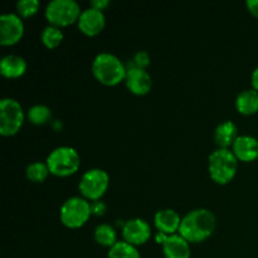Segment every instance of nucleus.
I'll return each mask as SVG.
<instances>
[{
	"mask_svg": "<svg viewBox=\"0 0 258 258\" xmlns=\"http://www.w3.org/2000/svg\"><path fill=\"white\" fill-rule=\"evenodd\" d=\"M216 228V216L208 209L191 211L181 219L180 236L189 243H198L208 238Z\"/></svg>",
	"mask_w": 258,
	"mask_h": 258,
	"instance_id": "obj_1",
	"label": "nucleus"
},
{
	"mask_svg": "<svg viewBox=\"0 0 258 258\" xmlns=\"http://www.w3.org/2000/svg\"><path fill=\"white\" fill-rule=\"evenodd\" d=\"M92 72L101 83L115 86L126 80L127 68L116 55L111 53H101L93 60Z\"/></svg>",
	"mask_w": 258,
	"mask_h": 258,
	"instance_id": "obj_2",
	"label": "nucleus"
},
{
	"mask_svg": "<svg viewBox=\"0 0 258 258\" xmlns=\"http://www.w3.org/2000/svg\"><path fill=\"white\" fill-rule=\"evenodd\" d=\"M237 165L236 155L229 149H218L209 155V174L218 184L229 183L236 175Z\"/></svg>",
	"mask_w": 258,
	"mask_h": 258,
	"instance_id": "obj_3",
	"label": "nucleus"
},
{
	"mask_svg": "<svg viewBox=\"0 0 258 258\" xmlns=\"http://www.w3.org/2000/svg\"><path fill=\"white\" fill-rule=\"evenodd\" d=\"M49 173L57 176H68L75 174L80 168V155L70 146L54 149L47 159Z\"/></svg>",
	"mask_w": 258,
	"mask_h": 258,
	"instance_id": "obj_4",
	"label": "nucleus"
},
{
	"mask_svg": "<svg viewBox=\"0 0 258 258\" xmlns=\"http://www.w3.org/2000/svg\"><path fill=\"white\" fill-rule=\"evenodd\" d=\"M92 214L90 202L81 197H72L63 203L60 208V219L68 228H80Z\"/></svg>",
	"mask_w": 258,
	"mask_h": 258,
	"instance_id": "obj_5",
	"label": "nucleus"
},
{
	"mask_svg": "<svg viewBox=\"0 0 258 258\" xmlns=\"http://www.w3.org/2000/svg\"><path fill=\"white\" fill-rule=\"evenodd\" d=\"M81 13L80 5L75 0H53L47 5L45 17L50 25L59 28L75 23Z\"/></svg>",
	"mask_w": 258,
	"mask_h": 258,
	"instance_id": "obj_6",
	"label": "nucleus"
},
{
	"mask_svg": "<svg viewBox=\"0 0 258 258\" xmlns=\"http://www.w3.org/2000/svg\"><path fill=\"white\" fill-rule=\"evenodd\" d=\"M24 121V112L18 101L3 98L0 102V134L10 136L20 130Z\"/></svg>",
	"mask_w": 258,
	"mask_h": 258,
	"instance_id": "obj_7",
	"label": "nucleus"
},
{
	"mask_svg": "<svg viewBox=\"0 0 258 258\" xmlns=\"http://www.w3.org/2000/svg\"><path fill=\"white\" fill-rule=\"evenodd\" d=\"M108 183H110V178L105 170L91 169L82 175L78 188L85 198L96 202L106 193Z\"/></svg>",
	"mask_w": 258,
	"mask_h": 258,
	"instance_id": "obj_8",
	"label": "nucleus"
},
{
	"mask_svg": "<svg viewBox=\"0 0 258 258\" xmlns=\"http://www.w3.org/2000/svg\"><path fill=\"white\" fill-rule=\"evenodd\" d=\"M155 239L159 244H163V252L165 258H190L189 242L180 234L166 236L161 232H158Z\"/></svg>",
	"mask_w": 258,
	"mask_h": 258,
	"instance_id": "obj_9",
	"label": "nucleus"
},
{
	"mask_svg": "<svg viewBox=\"0 0 258 258\" xmlns=\"http://www.w3.org/2000/svg\"><path fill=\"white\" fill-rule=\"evenodd\" d=\"M24 33V24L17 14L8 13L0 17V43L13 45L20 40Z\"/></svg>",
	"mask_w": 258,
	"mask_h": 258,
	"instance_id": "obj_10",
	"label": "nucleus"
},
{
	"mask_svg": "<svg viewBox=\"0 0 258 258\" xmlns=\"http://www.w3.org/2000/svg\"><path fill=\"white\" fill-rule=\"evenodd\" d=\"M122 236L125 242L133 246H140L146 243L151 237V228L148 222L144 219H130L125 223L122 228Z\"/></svg>",
	"mask_w": 258,
	"mask_h": 258,
	"instance_id": "obj_11",
	"label": "nucleus"
},
{
	"mask_svg": "<svg viewBox=\"0 0 258 258\" xmlns=\"http://www.w3.org/2000/svg\"><path fill=\"white\" fill-rule=\"evenodd\" d=\"M77 23L81 32L92 37V35L102 32L106 24V18L101 10L95 9V8H88L81 13Z\"/></svg>",
	"mask_w": 258,
	"mask_h": 258,
	"instance_id": "obj_12",
	"label": "nucleus"
},
{
	"mask_svg": "<svg viewBox=\"0 0 258 258\" xmlns=\"http://www.w3.org/2000/svg\"><path fill=\"white\" fill-rule=\"evenodd\" d=\"M126 85L131 92L141 96L146 95L151 90L153 81H151L150 75L144 68L130 66L126 75Z\"/></svg>",
	"mask_w": 258,
	"mask_h": 258,
	"instance_id": "obj_13",
	"label": "nucleus"
},
{
	"mask_svg": "<svg viewBox=\"0 0 258 258\" xmlns=\"http://www.w3.org/2000/svg\"><path fill=\"white\" fill-rule=\"evenodd\" d=\"M154 222H155V227L159 232L166 234V236H173L180 228L181 218L173 209H161V211L156 212Z\"/></svg>",
	"mask_w": 258,
	"mask_h": 258,
	"instance_id": "obj_14",
	"label": "nucleus"
},
{
	"mask_svg": "<svg viewBox=\"0 0 258 258\" xmlns=\"http://www.w3.org/2000/svg\"><path fill=\"white\" fill-rule=\"evenodd\" d=\"M233 153L242 161H253L258 158V140L253 136L242 135L233 144Z\"/></svg>",
	"mask_w": 258,
	"mask_h": 258,
	"instance_id": "obj_15",
	"label": "nucleus"
},
{
	"mask_svg": "<svg viewBox=\"0 0 258 258\" xmlns=\"http://www.w3.org/2000/svg\"><path fill=\"white\" fill-rule=\"evenodd\" d=\"M237 126L231 121H226L222 122L221 125L217 126L216 131H214V141L219 149H228V146H233L234 141L237 140Z\"/></svg>",
	"mask_w": 258,
	"mask_h": 258,
	"instance_id": "obj_16",
	"label": "nucleus"
},
{
	"mask_svg": "<svg viewBox=\"0 0 258 258\" xmlns=\"http://www.w3.org/2000/svg\"><path fill=\"white\" fill-rule=\"evenodd\" d=\"M27 70V63L22 57L18 55H7L0 62V72L7 78H18L24 75Z\"/></svg>",
	"mask_w": 258,
	"mask_h": 258,
	"instance_id": "obj_17",
	"label": "nucleus"
},
{
	"mask_svg": "<svg viewBox=\"0 0 258 258\" xmlns=\"http://www.w3.org/2000/svg\"><path fill=\"white\" fill-rule=\"evenodd\" d=\"M236 107L242 115H253L258 111V91L246 90L237 97Z\"/></svg>",
	"mask_w": 258,
	"mask_h": 258,
	"instance_id": "obj_18",
	"label": "nucleus"
},
{
	"mask_svg": "<svg viewBox=\"0 0 258 258\" xmlns=\"http://www.w3.org/2000/svg\"><path fill=\"white\" fill-rule=\"evenodd\" d=\"M95 239L98 244L103 247H113L117 243V236L113 227L110 224H100L95 229Z\"/></svg>",
	"mask_w": 258,
	"mask_h": 258,
	"instance_id": "obj_19",
	"label": "nucleus"
},
{
	"mask_svg": "<svg viewBox=\"0 0 258 258\" xmlns=\"http://www.w3.org/2000/svg\"><path fill=\"white\" fill-rule=\"evenodd\" d=\"M108 258H140V254L133 244L127 242H117L110 248Z\"/></svg>",
	"mask_w": 258,
	"mask_h": 258,
	"instance_id": "obj_20",
	"label": "nucleus"
},
{
	"mask_svg": "<svg viewBox=\"0 0 258 258\" xmlns=\"http://www.w3.org/2000/svg\"><path fill=\"white\" fill-rule=\"evenodd\" d=\"M28 118L34 125H44L52 118V112L47 106L35 105L28 111Z\"/></svg>",
	"mask_w": 258,
	"mask_h": 258,
	"instance_id": "obj_21",
	"label": "nucleus"
},
{
	"mask_svg": "<svg viewBox=\"0 0 258 258\" xmlns=\"http://www.w3.org/2000/svg\"><path fill=\"white\" fill-rule=\"evenodd\" d=\"M63 40V33L62 30L54 25H48L44 28L42 33V42L44 43L45 47L48 48H55L62 43Z\"/></svg>",
	"mask_w": 258,
	"mask_h": 258,
	"instance_id": "obj_22",
	"label": "nucleus"
},
{
	"mask_svg": "<svg viewBox=\"0 0 258 258\" xmlns=\"http://www.w3.org/2000/svg\"><path fill=\"white\" fill-rule=\"evenodd\" d=\"M48 173H49L48 165L43 163H33L30 165H28L27 168L28 179L32 181H35V183H42L43 180H45V178L48 176Z\"/></svg>",
	"mask_w": 258,
	"mask_h": 258,
	"instance_id": "obj_23",
	"label": "nucleus"
},
{
	"mask_svg": "<svg viewBox=\"0 0 258 258\" xmlns=\"http://www.w3.org/2000/svg\"><path fill=\"white\" fill-rule=\"evenodd\" d=\"M40 3L38 0H20L17 3V10L22 17L29 18L38 12Z\"/></svg>",
	"mask_w": 258,
	"mask_h": 258,
	"instance_id": "obj_24",
	"label": "nucleus"
},
{
	"mask_svg": "<svg viewBox=\"0 0 258 258\" xmlns=\"http://www.w3.org/2000/svg\"><path fill=\"white\" fill-rule=\"evenodd\" d=\"M148 64H149L148 54H146V53H144V52H139L138 54L135 55V59H134V64H131V66L144 68L145 66H148Z\"/></svg>",
	"mask_w": 258,
	"mask_h": 258,
	"instance_id": "obj_25",
	"label": "nucleus"
},
{
	"mask_svg": "<svg viewBox=\"0 0 258 258\" xmlns=\"http://www.w3.org/2000/svg\"><path fill=\"white\" fill-rule=\"evenodd\" d=\"M91 206H92V213L93 214H97V216H102V214L105 213L106 206H105V203H102V202L96 201V202H93Z\"/></svg>",
	"mask_w": 258,
	"mask_h": 258,
	"instance_id": "obj_26",
	"label": "nucleus"
},
{
	"mask_svg": "<svg viewBox=\"0 0 258 258\" xmlns=\"http://www.w3.org/2000/svg\"><path fill=\"white\" fill-rule=\"evenodd\" d=\"M110 5V2L108 0H92L91 2V8H95V9L101 10L102 12L105 8H107Z\"/></svg>",
	"mask_w": 258,
	"mask_h": 258,
	"instance_id": "obj_27",
	"label": "nucleus"
},
{
	"mask_svg": "<svg viewBox=\"0 0 258 258\" xmlns=\"http://www.w3.org/2000/svg\"><path fill=\"white\" fill-rule=\"evenodd\" d=\"M247 7H248L249 12L258 18V0H248Z\"/></svg>",
	"mask_w": 258,
	"mask_h": 258,
	"instance_id": "obj_28",
	"label": "nucleus"
},
{
	"mask_svg": "<svg viewBox=\"0 0 258 258\" xmlns=\"http://www.w3.org/2000/svg\"><path fill=\"white\" fill-rule=\"evenodd\" d=\"M252 85H253V88L258 91V67L254 70L253 75H252Z\"/></svg>",
	"mask_w": 258,
	"mask_h": 258,
	"instance_id": "obj_29",
	"label": "nucleus"
}]
</instances>
